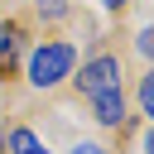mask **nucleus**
<instances>
[{
	"instance_id": "1",
	"label": "nucleus",
	"mask_w": 154,
	"mask_h": 154,
	"mask_svg": "<svg viewBox=\"0 0 154 154\" xmlns=\"http://www.w3.org/2000/svg\"><path fill=\"white\" fill-rule=\"evenodd\" d=\"M72 63H77V48L63 43V38H48L29 53V82L34 87H58L63 77H72Z\"/></svg>"
},
{
	"instance_id": "2",
	"label": "nucleus",
	"mask_w": 154,
	"mask_h": 154,
	"mask_svg": "<svg viewBox=\"0 0 154 154\" xmlns=\"http://www.w3.org/2000/svg\"><path fill=\"white\" fill-rule=\"evenodd\" d=\"M82 96H101V91H116L120 87V58L111 53H96L91 63H82V77H77Z\"/></svg>"
},
{
	"instance_id": "3",
	"label": "nucleus",
	"mask_w": 154,
	"mask_h": 154,
	"mask_svg": "<svg viewBox=\"0 0 154 154\" xmlns=\"http://www.w3.org/2000/svg\"><path fill=\"white\" fill-rule=\"evenodd\" d=\"M91 116H96L101 125H125V91L116 87V91L91 96Z\"/></svg>"
},
{
	"instance_id": "4",
	"label": "nucleus",
	"mask_w": 154,
	"mask_h": 154,
	"mask_svg": "<svg viewBox=\"0 0 154 154\" xmlns=\"http://www.w3.org/2000/svg\"><path fill=\"white\" fill-rule=\"evenodd\" d=\"M5 149H10V154H48V144H38V135H34V130H24V125H19V130H10V135L0 130V154H5Z\"/></svg>"
},
{
	"instance_id": "5",
	"label": "nucleus",
	"mask_w": 154,
	"mask_h": 154,
	"mask_svg": "<svg viewBox=\"0 0 154 154\" xmlns=\"http://www.w3.org/2000/svg\"><path fill=\"white\" fill-rule=\"evenodd\" d=\"M19 58V24H0V77H10Z\"/></svg>"
},
{
	"instance_id": "6",
	"label": "nucleus",
	"mask_w": 154,
	"mask_h": 154,
	"mask_svg": "<svg viewBox=\"0 0 154 154\" xmlns=\"http://www.w3.org/2000/svg\"><path fill=\"white\" fill-rule=\"evenodd\" d=\"M38 14L43 19H63L67 14V0H38Z\"/></svg>"
},
{
	"instance_id": "7",
	"label": "nucleus",
	"mask_w": 154,
	"mask_h": 154,
	"mask_svg": "<svg viewBox=\"0 0 154 154\" xmlns=\"http://www.w3.org/2000/svg\"><path fill=\"white\" fill-rule=\"evenodd\" d=\"M149 106H154V96H149V77H140V111L149 116Z\"/></svg>"
},
{
	"instance_id": "8",
	"label": "nucleus",
	"mask_w": 154,
	"mask_h": 154,
	"mask_svg": "<svg viewBox=\"0 0 154 154\" xmlns=\"http://www.w3.org/2000/svg\"><path fill=\"white\" fill-rule=\"evenodd\" d=\"M72 154H106V149H101V144H77Z\"/></svg>"
},
{
	"instance_id": "9",
	"label": "nucleus",
	"mask_w": 154,
	"mask_h": 154,
	"mask_svg": "<svg viewBox=\"0 0 154 154\" xmlns=\"http://www.w3.org/2000/svg\"><path fill=\"white\" fill-rule=\"evenodd\" d=\"M101 5H111V10H120V5H125V0H101Z\"/></svg>"
}]
</instances>
